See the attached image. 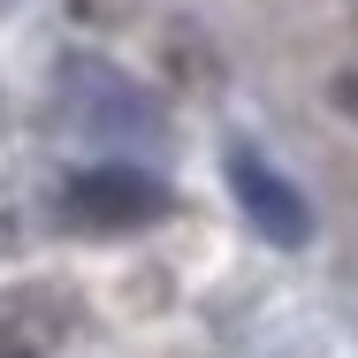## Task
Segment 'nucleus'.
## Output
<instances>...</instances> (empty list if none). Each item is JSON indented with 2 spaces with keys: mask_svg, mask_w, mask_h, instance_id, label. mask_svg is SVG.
Here are the masks:
<instances>
[{
  "mask_svg": "<svg viewBox=\"0 0 358 358\" xmlns=\"http://www.w3.org/2000/svg\"><path fill=\"white\" fill-rule=\"evenodd\" d=\"M62 206H69V221H84V229H152L176 199H168L160 176H145L130 160H99V168H76L69 176Z\"/></svg>",
  "mask_w": 358,
  "mask_h": 358,
  "instance_id": "nucleus-1",
  "label": "nucleus"
},
{
  "mask_svg": "<svg viewBox=\"0 0 358 358\" xmlns=\"http://www.w3.org/2000/svg\"><path fill=\"white\" fill-rule=\"evenodd\" d=\"M229 191H236V206L244 221L267 236V244H305L313 236V206H305V191L289 183L282 168L267 160V152H252V145H229Z\"/></svg>",
  "mask_w": 358,
  "mask_h": 358,
  "instance_id": "nucleus-2",
  "label": "nucleus"
},
{
  "mask_svg": "<svg viewBox=\"0 0 358 358\" xmlns=\"http://www.w3.org/2000/svg\"><path fill=\"white\" fill-rule=\"evenodd\" d=\"M62 92H69V122L76 130H99V138H160V115L145 107V92L130 76H115L107 62H69L62 69Z\"/></svg>",
  "mask_w": 358,
  "mask_h": 358,
  "instance_id": "nucleus-3",
  "label": "nucleus"
},
{
  "mask_svg": "<svg viewBox=\"0 0 358 358\" xmlns=\"http://www.w3.org/2000/svg\"><path fill=\"white\" fill-rule=\"evenodd\" d=\"M336 99H343V107L358 115V76H343V84H336Z\"/></svg>",
  "mask_w": 358,
  "mask_h": 358,
  "instance_id": "nucleus-4",
  "label": "nucleus"
}]
</instances>
